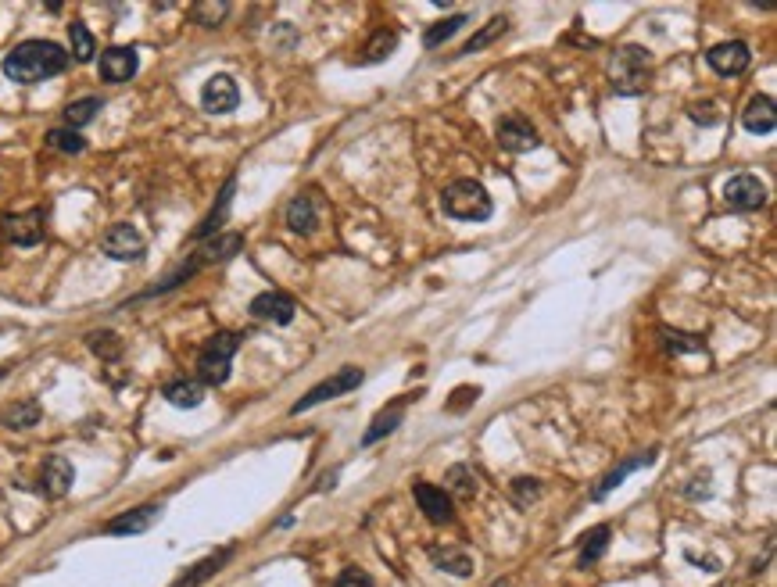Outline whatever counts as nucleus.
I'll return each instance as SVG.
<instances>
[{"label":"nucleus","mask_w":777,"mask_h":587,"mask_svg":"<svg viewBox=\"0 0 777 587\" xmlns=\"http://www.w3.org/2000/svg\"><path fill=\"white\" fill-rule=\"evenodd\" d=\"M69 69V54L54 40H26L4 58V76L15 83H43Z\"/></svg>","instance_id":"1"},{"label":"nucleus","mask_w":777,"mask_h":587,"mask_svg":"<svg viewBox=\"0 0 777 587\" xmlns=\"http://www.w3.org/2000/svg\"><path fill=\"white\" fill-rule=\"evenodd\" d=\"M649 79H652V61H649V54L641 51V47H634V43L620 47V51L613 54V61H609V83H613V90L620 97L645 94V90H649Z\"/></svg>","instance_id":"2"},{"label":"nucleus","mask_w":777,"mask_h":587,"mask_svg":"<svg viewBox=\"0 0 777 587\" xmlns=\"http://www.w3.org/2000/svg\"><path fill=\"white\" fill-rule=\"evenodd\" d=\"M441 208L444 215H452L459 222H484L491 219L495 205H491V194L480 187L477 179H455L452 187L441 194Z\"/></svg>","instance_id":"3"},{"label":"nucleus","mask_w":777,"mask_h":587,"mask_svg":"<svg viewBox=\"0 0 777 587\" xmlns=\"http://www.w3.org/2000/svg\"><path fill=\"white\" fill-rule=\"evenodd\" d=\"M240 348V337L237 333H215L208 337V344L201 348L197 355V376H201V387H219V383L230 380V366H233V355Z\"/></svg>","instance_id":"4"},{"label":"nucleus","mask_w":777,"mask_h":587,"mask_svg":"<svg viewBox=\"0 0 777 587\" xmlns=\"http://www.w3.org/2000/svg\"><path fill=\"white\" fill-rule=\"evenodd\" d=\"M362 380H366V373H362L359 366H344V369H337V373H333L330 380L316 383V387H312V391H308L305 398H301V401H294L291 416H301V412L316 409V405H323V401H330V398H341V394L355 391V387H362Z\"/></svg>","instance_id":"5"},{"label":"nucleus","mask_w":777,"mask_h":587,"mask_svg":"<svg viewBox=\"0 0 777 587\" xmlns=\"http://www.w3.org/2000/svg\"><path fill=\"white\" fill-rule=\"evenodd\" d=\"M724 201H727V208H735V212H756V208L767 205V187H763L756 176L742 172V176H731L724 183Z\"/></svg>","instance_id":"6"},{"label":"nucleus","mask_w":777,"mask_h":587,"mask_svg":"<svg viewBox=\"0 0 777 587\" xmlns=\"http://www.w3.org/2000/svg\"><path fill=\"white\" fill-rule=\"evenodd\" d=\"M43 212L40 208H33V212H15V215H4L0 219V233H4V240H11V244L18 247H33L43 240Z\"/></svg>","instance_id":"7"},{"label":"nucleus","mask_w":777,"mask_h":587,"mask_svg":"<svg viewBox=\"0 0 777 587\" xmlns=\"http://www.w3.org/2000/svg\"><path fill=\"white\" fill-rule=\"evenodd\" d=\"M101 247H104V255L115 258V262H137V258L147 251V244H144V237H140V230H133L129 222H119V226H111V230L104 233Z\"/></svg>","instance_id":"8"},{"label":"nucleus","mask_w":777,"mask_h":587,"mask_svg":"<svg viewBox=\"0 0 777 587\" xmlns=\"http://www.w3.org/2000/svg\"><path fill=\"white\" fill-rule=\"evenodd\" d=\"M706 61L717 76H742V72L749 69L752 51H749V43H742V40L717 43L713 51H706Z\"/></svg>","instance_id":"9"},{"label":"nucleus","mask_w":777,"mask_h":587,"mask_svg":"<svg viewBox=\"0 0 777 587\" xmlns=\"http://www.w3.org/2000/svg\"><path fill=\"white\" fill-rule=\"evenodd\" d=\"M162 519V505H140V509H129L122 516L108 519L104 523V534H115V537H133V534H144L151 530L154 523Z\"/></svg>","instance_id":"10"},{"label":"nucleus","mask_w":777,"mask_h":587,"mask_svg":"<svg viewBox=\"0 0 777 587\" xmlns=\"http://www.w3.org/2000/svg\"><path fill=\"white\" fill-rule=\"evenodd\" d=\"M498 144H502L505 151H513V154H527L541 144V137H538V129L530 126L527 119L509 115V119L498 122Z\"/></svg>","instance_id":"11"},{"label":"nucleus","mask_w":777,"mask_h":587,"mask_svg":"<svg viewBox=\"0 0 777 587\" xmlns=\"http://www.w3.org/2000/svg\"><path fill=\"white\" fill-rule=\"evenodd\" d=\"M412 494H416L419 509H423V516H427L430 523L444 527V523H452V519H455V505H452V498H448V491H444V487L412 484Z\"/></svg>","instance_id":"12"},{"label":"nucleus","mask_w":777,"mask_h":587,"mask_svg":"<svg viewBox=\"0 0 777 587\" xmlns=\"http://www.w3.org/2000/svg\"><path fill=\"white\" fill-rule=\"evenodd\" d=\"M101 79L104 83H129V79L137 76L140 69V58L133 47H108V51L101 54Z\"/></svg>","instance_id":"13"},{"label":"nucleus","mask_w":777,"mask_h":587,"mask_svg":"<svg viewBox=\"0 0 777 587\" xmlns=\"http://www.w3.org/2000/svg\"><path fill=\"white\" fill-rule=\"evenodd\" d=\"M294 298L291 294H283V290H265V294H258L255 301H251V315L255 319H262V323H291L294 319Z\"/></svg>","instance_id":"14"},{"label":"nucleus","mask_w":777,"mask_h":587,"mask_svg":"<svg viewBox=\"0 0 777 587\" xmlns=\"http://www.w3.org/2000/svg\"><path fill=\"white\" fill-rule=\"evenodd\" d=\"M201 104H205V111H212V115H226V111H233L240 104V90L237 83H233L226 72H219V76H212L205 83V90H201Z\"/></svg>","instance_id":"15"},{"label":"nucleus","mask_w":777,"mask_h":587,"mask_svg":"<svg viewBox=\"0 0 777 587\" xmlns=\"http://www.w3.org/2000/svg\"><path fill=\"white\" fill-rule=\"evenodd\" d=\"M72 480H76V469H72L69 459H61V455H51V459L43 462L40 469V491L47 498H65L72 491Z\"/></svg>","instance_id":"16"},{"label":"nucleus","mask_w":777,"mask_h":587,"mask_svg":"<svg viewBox=\"0 0 777 587\" xmlns=\"http://www.w3.org/2000/svg\"><path fill=\"white\" fill-rule=\"evenodd\" d=\"M742 126L749 133H774L777 126V111H774V101L767 94H756L742 111Z\"/></svg>","instance_id":"17"},{"label":"nucleus","mask_w":777,"mask_h":587,"mask_svg":"<svg viewBox=\"0 0 777 587\" xmlns=\"http://www.w3.org/2000/svg\"><path fill=\"white\" fill-rule=\"evenodd\" d=\"M287 226H291L294 233H301V237H308V233L319 226V208H316V197L312 194H298L287 205Z\"/></svg>","instance_id":"18"},{"label":"nucleus","mask_w":777,"mask_h":587,"mask_svg":"<svg viewBox=\"0 0 777 587\" xmlns=\"http://www.w3.org/2000/svg\"><path fill=\"white\" fill-rule=\"evenodd\" d=\"M649 462H656V451H641V455H634V459H627V462H620V466L613 469V473H606V480L591 491V502H598V498H606L613 487H620L624 484V477L627 473H634V469H641V466H649Z\"/></svg>","instance_id":"19"},{"label":"nucleus","mask_w":777,"mask_h":587,"mask_svg":"<svg viewBox=\"0 0 777 587\" xmlns=\"http://www.w3.org/2000/svg\"><path fill=\"white\" fill-rule=\"evenodd\" d=\"M162 394L169 405H176V409H197V405L205 401V387L197 380H176V383H169Z\"/></svg>","instance_id":"20"},{"label":"nucleus","mask_w":777,"mask_h":587,"mask_svg":"<svg viewBox=\"0 0 777 587\" xmlns=\"http://www.w3.org/2000/svg\"><path fill=\"white\" fill-rule=\"evenodd\" d=\"M230 555H233V548H222V552H215V555H208L205 562H197L194 570L187 573V577H180L172 587H201L205 584L208 577H215V573L222 570V562H230Z\"/></svg>","instance_id":"21"},{"label":"nucleus","mask_w":777,"mask_h":587,"mask_svg":"<svg viewBox=\"0 0 777 587\" xmlns=\"http://www.w3.org/2000/svg\"><path fill=\"white\" fill-rule=\"evenodd\" d=\"M444 487H448V498L470 502L473 494H477V473H473L470 466H452L448 469V477H444Z\"/></svg>","instance_id":"22"},{"label":"nucleus","mask_w":777,"mask_h":587,"mask_svg":"<svg viewBox=\"0 0 777 587\" xmlns=\"http://www.w3.org/2000/svg\"><path fill=\"white\" fill-rule=\"evenodd\" d=\"M430 555H434L437 570L452 573V577H470L473 573V559L466 552H459V548H434Z\"/></svg>","instance_id":"23"},{"label":"nucleus","mask_w":777,"mask_h":587,"mask_svg":"<svg viewBox=\"0 0 777 587\" xmlns=\"http://www.w3.org/2000/svg\"><path fill=\"white\" fill-rule=\"evenodd\" d=\"M0 423L11 426V430H26V426L40 423V405L36 401H18V405H8L0 412Z\"/></svg>","instance_id":"24"},{"label":"nucleus","mask_w":777,"mask_h":587,"mask_svg":"<svg viewBox=\"0 0 777 587\" xmlns=\"http://www.w3.org/2000/svg\"><path fill=\"white\" fill-rule=\"evenodd\" d=\"M233 187H237V179H230L226 187H222V194H219V205L212 208V215H208L201 226L194 230V240H205V237H212L215 230L222 226V219H226V208H230V201H233Z\"/></svg>","instance_id":"25"},{"label":"nucleus","mask_w":777,"mask_h":587,"mask_svg":"<svg viewBox=\"0 0 777 587\" xmlns=\"http://www.w3.org/2000/svg\"><path fill=\"white\" fill-rule=\"evenodd\" d=\"M394 47H398V33H391V29H380V33H373V40L366 43V54H362V65H376V61H384L394 54Z\"/></svg>","instance_id":"26"},{"label":"nucleus","mask_w":777,"mask_h":587,"mask_svg":"<svg viewBox=\"0 0 777 587\" xmlns=\"http://www.w3.org/2000/svg\"><path fill=\"white\" fill-rule=\"evenodd\" d=\"M606 548H609V527L602 523V527H595V530H588L584 534V548H581V570H588L591 562H598L602 555H606Z\"/></svg>","instance_id":"27"},{"label":"nucleus","mask_w":777,"mask_h":587,"mask_svg":"<svg viewBox=\"0 0 777 587\" xmlns=\"http://www.w3.org/2000/svg\"><path fill=\"white\" fill-rule=\"evenodd\" d=\"M505 29H509V18L505 15H498V18H491L484 29H480L477 36H470L466 40V47H462V54H477V51H484L487 43H495L498 36H505Z\"/></svg>","instance_id":"28"},{"label":"nucleus","mask_w":777,"mask_h":587,"mask_svg":"<svg viewBox=\"0 0 777 587\" xmlns=\"http://www.w3.org/2000/svg\"><path fill=\"white\" fill-rule=\"evenodd\" d=\"M398 423H402V405H394L391 412H380V416L373 419V426L366 430V437H362V448H369V444H376L380 437L394 434L398 430Z\"/></svg>","instance_id":"29"},{"label":"nucleus","mask_w":777,"mask_h":587,"mask_svg":"<svg viewBox=\"0 0 777 587\" xmlns=\"http://www.w3.org/2000/svg\"><path fill=\"white\" fill-rule=\"evenodd\" d=\"M101 97H79V101H72L69 108H65V122H69L72 129L76 126H86V122H94L97 119V111H101Z\"/></svg>","instance_id":"30"},{"label":"nucleus","mask_w":777,"mask_h":587,"mask_svg":"<svg viewBox=\"0 0 777 587\" xmlns=\"http://www.w3.org/2000/svg\"><path fill=\"white\" fill-rule=\"evenodd\" d=\"M466 22H470V15H452V18H444V22H437V26H430L427 33H423V43H427L430 51H434V47H441L444 40H452V36L459 33V29L466 26Z\"/></svg>","instance_id":"31"},{"label":"nucleus","mask_w":777,"mask_h":587,"mask_svg":"<svg viewBox=\"0 0 777 587\" xmlns=\"http://www.w3.org/2000/svg\"><path fill=\"white\" fill-rule=\"evenodd\" d=\"M69 43H72V58H76V61H90V58H94L97 40H94V33L83 26V22H72V26H69Z\"/></svg>","instance_id":"32"},{"label":"nucleus","mask_w":777,"mask_h":587,"mask_svg":"<svg viewBox=\"0 0 777 587\" xmlns=\"http://www.w3.org/2000/svg\"><path fill=\"white\" fill-rule=\"evenodd\" d=\"M47 144L61 154H83L86 151V140L79 137L76 129H51V133H47Z\"/></svg>","instance_id":"33"},{"label":"nucleus","mask_w":777,"mask_h":587,"mask_svg":"<svg viewBox=\"0 0 777 587\" xmlns=\"http://www.w3.org/2000/svg\"><path fill=\"white\" fill-rule=\"evenodd\" d=\"M663 337V348L674 351V355H684V351H702V341L699 337H688V333H677V330H659Z\"/></svg>","instance_id":"34"},{"label":"nucleus","mask_w":777,"mask_h":587,"mask_svg":"<svg viewBox=\"0 0 777 587\" xmlns=\"http://www.w3.org/2000/svg\"><path fill=\"white\" fill-rule=\"evenodd\" d=\"M226 15H230V4H197L194 8V22H201V26H208V29L219 26Z\"/></svg>","instance_id":"35"},{"label":"nucleus","mask_w":777,"mask_h":587,"mask_svg":"<svg viewBox=\"0 0 777 587\" xmlns=\"http://www.w3.org/2000/svg\"><path fill=\"white\" fill-rule=\"evenodd\" d=\"M90 348H94L97 355H104V358H115L122 351V344H119V337H115V333H90Z\"/></svg>","instance_id":"36"},{"label":"nucleus","mask_w":777,"mask_h":587,"mask_svg":"<svg viewBox=\"0 0 777 587\" xmlns=\"http://www.w3.org/2000/svg\"><path fill=\"white\" fill-rule=\"evenodd\" d=\"M513 491H516V502L527 505V502H534V498L541 494V484H538V480H530V477H520L513 484Z\"/></svg>","instance_id":"37"},{"label":"nucleus","mask_w":777,"mask_h":587,"mask_svg":"<svg viewBox=\"0 0 777 587\" xmlns=\"http://www.w3.org/2000/svg\"><path fill=\"white\" fill-rule=\"evenodd\" d=\"M333 587H373V580H369L362 570H344L341 577L333 580Z\"/></svg>","instance_id":"38"},{"label":"nucleus","mask_w":777,"mask_h":587,"mask_svg":"<svg viewBox=\"0 0 777 587\" xmlns=\"http://www.w3.org/2000/svg\"><path fill=\"white\" fill-rule=\"evenodd\" d=\"M717 104H695L692 108V119H699V122H706V126H713V122L720 119V111H713Z\"/></svg>","instance_id":"39"},{"label":"nucleus","mask_w":777,"mask_h":587,"mask_svg":"<svg viewBox=\"0 0 777 587\" xmlns=\"http://www.w3.org/2000/svg\"><path fill=\"white\" fill-rule=\"evenodd\" d=\"M455 394H459V398H455L452 401V405H448V409H462V405H466V401H477V387H459V391H455Z\"/></svg>","instance_id":"40"},{"label":"nucleus","mask_w":777,"mask_h":587,"mask_svg":"<svg viewBox=\"0 0 777 587\" xmlns=\"http://www.w3.org/2000/svg\"><path fill=\"white\" fill-rule=\"evenodd\" d=\"M0 376H4V369H0Z\"/></svg>","instance_id":"41"}]
</instances>
